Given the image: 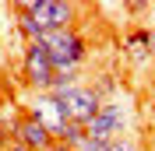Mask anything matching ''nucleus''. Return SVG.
I'll return each mask as SVG.
<instances>
[{
	"instance_id": "1",
	"label": "nucleus",
	"mask_w": 155,
	"mask_h": 151,
	"mask_svg": "<svg viewBox=\"0 0 155 151\" xmlns=\"http://www.w3.org/2000/svg\"><path fill=\"white\" fill-rule=\"evenodd\" d=\"M46 46L49 60H53V70H81L88 60V39L78 28H60V32H42L39 39Z\"/></svg>"
},
{
	"instance_id": "2",
	"label": "nucleus",
	"mask_w": 155,
	"mask_h": 151,
	"mask_svg": "<svg viewBox=\"0 0 155 151\" xmlns=\"http://www.w3.org/2000/svg\"><path fill=\"white\" fill-rule=\"evenodd\" d=\"M127 130H130V105L120 102V95L109 98V102H102L99 113L85 123V137H92L99 144L120 141V137H127Z\"/></svg>"
},
{
	"instance_id": "3",
	"label": "nucleus",
	"mask_w": 155,
	"mask_h": 151,
	"mask_svg": "<svg viewBox=\"0 0 155 151\" xmlns=\"http://www.w3.org/2000/svg\"><path fill=\"white\" fill-rule=\"evenodd\" d=\"M18 11H25L42 32L74 28L78 21V4H67V0H28V4H18Z\"/></svg>"
},
{
	"instance_id": "4",
	"label": "nucleus",
	"mask_w": 155,
	"mask_h": 151,
	"mask_svg": "<svg viewBox=\"0 0 155 151\" xmlns=\"http://www.w3.org/2000/svg\"><path fill=\"white\" fill-rule=\"evenodd\" d=\"M53 60H49L46 46L42 42H25V49H21V77H25V85H28L32 95H42L49 92V85H53Z\"/></svg>"
},
{
	"instance_id": "5",
	"label": "nucleus",
	"mask_w": 155,
	"mask_h": 151,
	"mask_svg": "<svg viewBox=\"0 0 155 151\" xmlns=\"http://www.w3.org/2000/svg\"><path fill=\"white\" fill-rule=\"evenodd\" d=\"M25 113H28V116H35V120L49 130L53 144H57L60 130L67 127V113H64V105H60V98H57V95H49V92H42V95H28V105H25Z\"/></svg>"
},
{
	"instance_id": "6",
	"label": "nucleus",
	"mask_w": 155,
	"mask_h": 151,
	"mask_svg": "<svg viewBox=\"0 0 155 151\" xmlns=\"http://www.w3.org/2000/svg\"><path fill=\"white\" fill-rule=\"evenodd\" d=\"M57 98H60V105H64V113H67V123H78V127H85V123L99 113V105H102V98L92 92V85H78V88H71V92L57 95Z\"/></svg>"
},
{
	"instance_id": "7",
	"label": "nucleus",
	"mask_w": 155,
	"mask_h": 151,
	"mask_svg": "<svg viewBox=\"0 0 155 151\" xmlns=\"http://www.w3.org/2000/svg\"><path fill=\"white\" fill-rule=\"evenodd\" d=\"M124 53L137 67H152L155 60V28H134L124 35Z\"/></svg>"
},
{
	"instance_id": "8",
	"label": "nucleus",
	"mask_w": 155,
	"mask_h": 151,
	"mask_svg": "<svg viewBox=\"0 0 155 151\" xmlns=\"http://www.w3.org/2000/svg\"><path fill=\"white\" fill-rule=\"evenodd\" d=\"M14 141L25 144L28 151H49V148H53V137H49V130L35 120V116H28V113H21L18 130H14Z\"/></svg>"
},
{
	"instance_id": "9",
	"label": "nucleus",
	"mask_w": 155,
	"mask_h": 151,
	"mask_svg": "<svg viewBox=\"0 0 155 151\" xmlns=\"http://www.w3.org/2000/svg\"><path fill=\"white\" fill-rule=\"evenodd\" d=\"M92 92L102 98V102H109V98H116V81H113V74H99L95 81H92Z\"/></svg>"
},
{
	"instance_id": "10",
	"label": "nucleus",
	"mask_w": 155,
	"mask_h": 151,
	"mask_svg": "<svg viewBox=\"0 0 155 151\" xmlns=\"http://www.w3.org/2000/svg\"><path fill=\"white\" fill-rule=\"evenodd\" d=\"M109 151H141V148H137V141L127 133V137H120V141H113V144H109Z\"/></svg>"
},
{
	"instance_id": "11",
	"label": "nucleus",
	"mask_w": 155,
	"mask_h": 151,
	"mask_svg": "<svg viewBox=\"0 0 155 151\" xmlns=\"http://www.w3.org/2000/svg\"><path fill=\"white\" fill-rule=\"evenodd\" d=\"M74 151H109V144H99V141H92V137H85Z\"/></svg>"
},
{
	"instance_id": "12",
	"label": "nucleus",
	"mask_w": 155,
	"mask_h": 151,
	"mask_svg": "<svg viewBox=\"0 0 155 151\" xmlns=\"http://www.w3.org/2000/svg\"><path fill=\"white\" fill-rule=\"evenodd\" d=\"M0 151H28V148H25V144H18V141H7Z\"/></svg>"
},
{
	"instance_id": "13",
	"label": "nucleus",
	"mask_w": 155,
	"mask_h": 151,
	"mask_svg": "<svg viewBox=\"0 0 155 151\" xmlns=\"http://www.w3.org/2000/svg\"><path fill=\"white\" fill-rule=\"evenodd\" d=\"M4 92H7V81H4V74H0V98H4Z\"/></svg>"
},
{
	"instance_id": "14",
	"label": "nucleus",
	"mask_w": 155,
	"mask_h": 151,
	"mask_svg": "<svg viewBox=\"0 0 155 151\" xmlns=\"http://www.w3.org/2000/svg\"><path fill=\"white\" fill-rule=\"evenodd\" d=\"M152 74H155V60H152Z\"/></svg>"
}]
</instances>
